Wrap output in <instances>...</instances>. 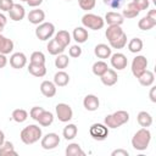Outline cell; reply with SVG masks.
Returning a JSON list of instances; mask_svg holds the SVG:
<instances>
[{"mask_svg":"<svg viewBox=\"0 0 156 156\" xmlns=\"http://www.w3.org/2000/svg\"><path fill=\"white\" fill-rule=\"evenodd\" d=\"M20 138L26 145H32L41 139V128L37 124H29L21 130Z\"/></svg>","mask_w":156,"mask_h":156,"instance_id":"1","label":"cell"},{"mask_svg":"<svg viewBox=\"0 0 156 156\" xmlns=\"http://www.w3.org/2000/svg\"><path fill=\"white\" fill-rule=\"evenodd\" d=\"M151 140V133L147 128H141L139 129L132 138V146L135 150L144 151L147 149L149 144Z\"/></svg>","mask_w":156,"mask_h":156,"instance_id":"2","label":"cell"},{"mask_svg":"<svg viewBox=\"0 0 156 156\" xmlns=\"http://www.w3.org/2000/svg\"><path fill=\"white\" fill-rule=\"evenodd\" d=\"M128 121H129V113L127 111H123V110H119V111H116L111 115H107L104 119L105 126L107 128H113V129L123 126Z\"/></svg>","mask_w":156,"mask_h":156,"instance_id":"3","label":"cell"},{"mask_svg":"<svg viewBox=\"0 0 156 156\" xmlns=\"http://www.w3.org/2000/svg\"><path fill=\"white\" fill-rule=\"evenodd\" d=\"M82 24L85 27V28H89V29H93V30H99L104 27L105 24V21L102 17L98 16V15H94V13H85L83 17H82Z\"/></svg>","mask_w":156,"mask_h":156,"instance_id":"4","label":"cell"},{"mask_svg":"<svg viewBox=\"0 0 156 156\" xmlns=\"http://www.w3.org/2000/svg\"><path fill=\"white\" fill-rule=\"evenodd\" d=\"M55 33V26L51 22H43L35 28V35L39 40H49Z\"/></svg>","mask_w":156,"mask_h":156,"instance_id":"5","label":"cell"},{"mask_svg":"<svg viewBox=\"0 0 156 156\" xmlns=\"http://www.w3.org/2000/svg\"><path fill=\"white\" fill-rule=\"evenodd\" d=\"M89 133H90V136L94 139V140H105L108 135V128L105 126V124H101V123H94L91 124V127L89 128Z\"/></svg>","mask_w":156,"mask_h":156,"instance_id":"6","label":"cell"},{"mask_svg":"<svg viewBox=\"0 0 156 156\" xmlns=\"http://www.w3.org/2000/svg\"><path fill=\"white\" fill-rule=\"evenodd\" d=\"M146 68H147V60H146L145 56L139 55V56H136V57L133 58V61H132V68L130 69H132V73H133V76L135 78H138Z\"/></svg>","mask_w":156,"mask_h":156,"instance_id":"7","label":"cell"},{"mask_svg":"<svg viewBox=\"0 0 156 156\" xmlns=\"http://www.w3.org/2000/svg\"><path fill=\"white\" fill-rule=\"evenodd\" d=\"M56 116L58 118L60 122H68L72 119L73 117V111L69 105L65 104V102H61V104H57L56 105Z\"/></svg>","mask_w":156,"mask_h":156,"instance_id":"8","label":"cell"},{"mask_svg":"<svg viewBox=\"0 0 156 156\" xmlns=\"http://www.w3.org/2000/svg\"><path fill=\"white\" fill-rule=\"evenodd\" d=\"M41 147L44 150H52L60 144V136L56 133H48L44 136H41Z\"/></svg>","mask_w":156,"mask_h":156,"instance_id":"9","label":"cell"},{"mask_svg":"<svg viewBox=\"0 0 156 156\" xmlns=\"http://www.w3.org/2000/svg\"><path fill=\"white\" fill-rule=\"evenodd\" d=\"M110 57H111V65H112V67L116 68L117 71L124 69L127 67V65H128V60H127L126 55L122 54V52H116V54L111 55Z\"/></svg>","mask_w":156,"mask_h":156,"instance_id":"10","label":"cell"},{"mask_svg":"<svg viewBox=\"0 0 156 156\" xmlns=\"http://www.w3.org/2000/svg\"><path fill=\"white\" fill-rule=\"evenodd\" d=\"M10 65L12 68L21 69L27 65V56L23 52H15L10 57Z\"/></svg>","mask_w":156,"mask_h":156,"instance_id":"11","label":"cell"},{"mask_svg":"<svg viewBox=\"0 0 156 156\" xmlns=\"http://www.w3.org/2000/svg\"><path fill=\"white\" fill-rule=\"evenodd\" d=\"M7 12H9L10 18H11L12 21H15V22H18V21L23 20L24 16H26V10H24V7H23L22 5H20V4H13L12 7H11Z\"/></svg>","mask_w":156,"mask_h":156,"instance_id":"12","label":"cell"},{"mask_svg":"<svg viewBox=\"0 0 156 156\" xmlns=\"http://www.w3.org/2000/svg\"><path fill=\"white\" fill-rule=\"evenodd\" d=\"M104 21L108 26H121L124 22V17L122 16V13H118L115 11H108V12H106Z\"/></svg>","mask_w":156,"mask_h":156,"instance_id":"13","label":"cell"},{"mask_svg":"<svg viewBox=\"0 0 156 156\" xmlns=\"http://www.w3.org/2000/svg\"><path fill=\"white\" fill-rule=\"evenodd\" d=\"M83 106L88 111H91V112L93 111H96L99 108V106H100L99 98L96 95H94V94H88L84 98V100H83Z\"/></svg>","mask_w":156,"mask_h":156,"instance_id":"14","label":"cell"},{"mask_svg":"<svg viewBox=\"0 0 156 156\" xmlns=\"http://www.w3.org/2000/svg\"><path fill=\"white\" fill-rule=\"evenodd\" d=\"M100 79L104 85H107V87H111V85H115L118 80V76L116 73L115 69H111V68H107V71L100 76Z\"/></svg>","mask_w":156,"mask_h":156,"instance_id":"15","label":"cell"},{"mask_svg":"<svg viewBox=\"0 0 156 156\" xmlns=\"http://www.w3.org/2000/svg\"><path fill=\"white\" fill-rule=\"evenodd\" d=\"M27 17H28V21L32 24H40L45 20V12L40 9H34L32 11H29Z\"/></svg>","mask_w":156,"mask_h":156,"instance_id":"16","label":"cell"},{"mask_svg":"<svg viewBox=\"0 0 156 156\" xmlns=\"http://www.w3.org/2000/svg\"><path fill=\"white\" fill-rule=\"evenodd\" d=\"M40 91L44 96L46 98H52L55 96L56 94V85L54 82H50V80H44L41 82L40 84Z\"/></svg>","mask_w":156,"mask_h":156,"instance_id":"17","label":"cell"},{"mask_svg":"<svg viewBox=\"0 0 156 156\" xmlns=\"http://www.w3.org/2000/svg\"><path fill=\"white\" fill-rule=\"evenodd\" d=\"M123 33L124 32L121 28V26H108L107 29H106V32H105V35H106V38H107V40L110 43V41L117 39V38H119Z\"/></svg>","mask_w":156,"mask_h":156,"instance_id":"18","label":"cell"},{"mask_svg":"<svg viewBox=\"0 0 156 156\" xmlns=\"http://www.w3.org/2000/svg\"><path fill=\"white\" fill-rule=\"evenodd\" d=\"M138 80H139V83H140L143 87H150V85H152L154 82H155V74H154V72H151V71H149V69H145V71L138 77Z\"/></svg>","mask_w":156,"mask_h":156,"instance_id":"19","label":"cell"},{"mask_svg":"<svg viewBox=\"0 0 156 156\" xmlns=\"http://www.w3.org/2000/svg\"><path fill=\"white\" fill-rule=\"evenodd\" d=\"M13 50V41L0 33V54L7 55Z\"/></svg>","mask_w":156,"mask_h":156,"instance_id":"20","label":"cell"},{"mask_svg":"<svg viewBox=\"0 0 156 156\" xmlns=\"http://www.w3.org/2000/svg\"><path fill=\"white\" fill-rule=\"evenodd\" d=\"M73 39L78 43V44H82V43H85L89 38V34H88V30L84 28V27H77L73 29Z\"/></svg>","mask_w":156,"mask_h":156,"instance_id":"21","label":"cell"},{"mask_svg":"<svg viewBox=\"0 0 156 156\" xmlns=\"http://www.w3.org/2000/svg\"><path fill=\"white\" fill-rule=\"evenodd\" d=\"M94 54L99 58H101V60L108 58L111 56V48L108 45H106V44H102V43L101 44H98L95 46V49H94Z\"/></svg>","mask_w":156,"mask_h":156,"instance_id":"22","label":"cell"},{"mask_svg":"<svg viewBox=\"0 0 156 156\" xmlns=\"http://www.w3.org/2000/svg\"><path fill=\"white\" fill-rule=\"evenodd\" d=\"M28 72L34 77H44L46 74V67H45V65H37V63L29 62Z\"/></svg>","mask_w":156,"mask_h":156,"instance_id":"23","label":"cell"},{"mask_svg":"<svg viewBox=\"0 0 156 156\" xmlns=\"http://www.w3.org/2000/svg\"><path fill=\"white\" fill-rule=\"evenodd\" d=\"M54 83L56 87H66L69 83V76L65 71H58L54 76Z\"/></svg>","mask_w":156,"mask_h":156,"instance_id":"24","label":"cell"},{"mask_svg":"<svg viewBox=\"0 0 156 156\" xmlns=\"http://www.w3.org/2000/svg\"><path fill=\"white\" fill-rule=\"evenodd\" d=\"M55 39H56V41H57L58 44H61V45L66 49V48L69 45V43H71V34H69L67 30L62 29V30H58V32L56 33Z\"/></svg>","mask_w":156,"mask_h":156,"instance_id":"25","label":"cell"},{"mask_svg":"<svg viewBox=\"0 0 156 156\" xmlns=\"http://www.w3.org/2000/svg\"><path fill=\"white\" fill-rule=\"evenodd\" d=\"M37 122H38L40 126H43V127H49V126L54 122V115H52L50 111L44 110V111L39 115V117L37 118Z\"/></svg>","mask_w":156,"mask_h":156,"instance_id":"26","label":"cell"},{"mask_svg":"<svg viewBox=\"0 0 156 156\" xmlns=\"http://www.w3.org/2000/svg\"><path fill=\"white\" fill-rule=\"evenodd\" d=\"M136 121L143 128H147V127H150L152 124V117L146 111H140L138 113V116H136Z\"/></svg>","mask_w":156,"mask_h":156,"instance_id":"27","label":"cell"},{"mask_svg":"<svg viewBox=\"0 0 156 156\" xmlns=\"http://www.w3.org/2000/svg\"><path fill=\"white\" fill-rule=\"evenodd\" d=\"M46 49H48L49 54L55 55V56H57V55L62 54V52H63V50H65V48H63L61 44H58V43L56 41V39H55V38H54V39H51V40H49Z\"/></svg>","mask_w":156,"mask_h":156,"instance_id":"28","label":"cell"},{"mask_svg":"<svg viewBox=\"0 0 156 156\" xmlns=\"http://www.w3.org/2000/svg\"><path fill=\"white\" fill-rule=\"evenodd\" d=\"M156 26V20H152L151 17H149V16H144L141 20H139V22H138V27H139V29H141V30H150V29H152L154 27Z\"/></svg>","mask_w":156,"mask_h":156,"instance_id":"29","label":"cell"},{"mask_svg":"<svg viewBox=\"0 0 156 156\" xmlns=\"http://www.w3.org/2000/svg\"><path fill=\"white\" fill-rule=\"evenodd\" d=\"M139 12H140V10L135 6V4L134 2H129L127 5V7L122 11V16L126 17V18H134V17H136L139 15Z\"/></svg>","mask_w":156,"mask_h":156,"instance_id":"30","label":"cell"},{"mask_svg":"<svg viewBox=\"0 0 156 156\" xmlns=\"http://www.w3.org/2000/svg\"><path fill=\"white\" fill-rule=\"evenodd\" d=\"M77 133H78V128H77V126L73 124V123L67 124V126L63 128V130H62L63 138H65L66 140H72V139H74L76 135H77Z\"/></svg>","mask_w":156,"mask_h":156,"instance_id":"31","label":"cell"},{"mask_svg":"<svg viewBox=\"0 0 156 156\" xmlns=\"http://www.w3.org/2000/svg\"><path fill=\"white\" fill-rule=\"evenodd\" d=\"M85 152L82 150L80 145L77 143H72L66 147V156H84Z\"/></svg>","mask_w":156,"mask_h":156,"instance_id":"32","label":"cell"},{"mask_svg":"<svg viewBox=\"0 0 156 156\" xmlns=\"http://www.w3.org/2000/svg\"><path fill=\"white\" fill-rule=\"evenodd\" d=\"M7 155H17L13 144L11 141H4L0 145V156H7Z\"/></svg>","mask_w":156,"mask_h":156,"instance_id":"33","label":"cell"},{"mask_svg":"<svg viewBox=\"0 0 156 156\" xmlns=\"http://www.w3.org/2000/svg\"><path fill=\"white\" fill-rule=\"evenodd\" d=\"M128 50L133 54L140 52L143 50V40L139 38H133L130 39V41L128 43Z\"/></svg>","mask_w":156,"mask_h":156,"instance_id":"34","label":"cell"},{"mask_svg":"<svg viewBox=\"0 0 156 156\" xmlns=\"http://www.w3.org/2000/svg\"><path fill=\"white\" fill-rule=\"evenodd\" d=\"M107 68H108V66H107V63L105 62V61H96L94 65H93V67H91V69H93V73L95 74V76H102L106 71H107Z\"/></svg>","mask_w":156,"mask_h":156,"instance_id":"35","label":"cell"},{"mask_svg":"<svg viewBox=\"0 0 156 156\" xmlns=\"http://www.w3.org/2000/svg\"><path fill=\"white\" fill-rule=\"evenodd\" d=\"M28 118V112L23 108H16L12 111V119L17 123H23Z\"/></svg>","mask_w":156,"mask_h":156,"instance_id":"36","label":"cell"},{"mask_svg":"<svg viewBox=\"0 0 156 156\" xmlns=\"http://www.w3.org/2000/svg\"><path fill=\"white\" fill-rule=\"evenodd\" d=\"M126 45H127V34L126 33H123L119 38L110 41V46L113 49H123Z\"/></svg>","mask_w":156,"mask_h":156,"instance_id":"37","label":"cell"},{"mask_svg":"<svg viewBox=\"0 0 156 156\" xmlns=\"http://www.w3.org/2000/svg\"><path fill=\"white\" fill-rule=\"evenodd\" d=\"M68 63H69V58H68L67 55L60 54V55H57V57L55 58V66H56L57 68H60V69L66 68V67L68 66Z\"/></svg>","mask_w":156,"mask_h":156,"instance_id":"38","label":"cell"},{"mask_svg":"<svg viewBox=\"0 0 156 156\" xmlns=\"http://www.w3.org/2000/svg\"><path fill=\"white\" fill-rule=\"evenodd\" d=\"M30 63L45 65V55L41 51H34L30 55Z\"/></svg>","mask_w":156,"mask_h":156,"instance_id":"39","label":"cell"},{"mask_svg":"<svg viewBox=\"0 0 156 156\" xmlns=\"http://www.w3.org/2000/svg\"><path fill=\"white\" fill-rule=\"evenodd\" d=\"M78 4H79L82 10L89 11V10H93L95 7L96 0H78Z\"/></svg>","mask_w":156,"mask_h":156,"instance_id":"40","label":"cell"},{"mask_svg":"<svg viewBox=\"0 0 156 156\" xmlns=\"http://www.w3.org/2000/svg\"><path fill=\"white\" fill-rule=\"evenodd\" d=\"M68 54L71 57H79L82 55V49L79 45H72L68 50Z\"/></svg>","mask_w":156,"mask_h":156,"instance_id":"41","label":"cell"},{"mask_svg":"<svg viewBox=\"0 0 156 156\" xmlns=\"http://www.w3.org/2000/svg\"><path fill=\"white\" fill-rule=\"evenodd\" d=\"M43 111H44L43 107H40V106H34V107L30 108V111H29V116H30V118H33L34 121H37V118L39 117V115H40Z\"/></svg>","mask_w":156,"mask_h":156,"instance_id":"42","label":"cell"},{"mask_svg":"<svg viewBox=\"0 0 156 156\" xmlns=\"http://www.w3.org/2000/svg\"><path fill=\"white\" fill-rule=\"evenodd\" d=\"M132 2H134V4H135V6H136L140 11L146 10V9L149 7V5H150L149 0H133Z\"/></svg>","mask_w":156,"mask_h":156,"instance_id":"43","label":"cell"},{"mask_svg":"<svg viewBox=\"0 0 156 156\" xmlns=\"http://www.w3.org/2000/svg\"><path fill=\"white\" fill-rule=\"evenodd\" d=\"M102 1L105 5H107L111 9H118V7H121V5L123 2V0H102Z\"/></svg>","mask_w":156,"mask_h":156,"instance_id":"44","label":"cell"},{"mask_svg":"<svg viewBox=\"0 0 156 156\" xmlns=\"http://www.w3.org/2000/svg\"><path fill=\"white\" fill-rule=\"evenodd\" d=\"M13 4H15L13 0H0V10L1 11H9Z\"/></svg>","mask_w":156,"mask_h":156,"instance_id":"45","label":"cell"},{"mask_svg":"<svg viewBox=\"0 0 156 156\" xmlns=\"http://www.w3.org/2000/svg\"><path fill=\"white\" fill-rule=\"evenodd\" d=\"M111 156H129V152L123 149H116L111 152Z\"/></svg>","mask_w":156,"mask_h":156,"instance_id":"46","label":"cell"},{"mask_svg":"<svg viewBox=\"0 0 156 156\" xmlns=\"http://www.w3.org/2000/svg\"><path fill=\"white\" fill-rule=\"evenodd\" d=\"M6 23H7V20H6V16L4 15V13H1L0 12V33L4 30V28H5V26H6Z\"/></svg>","mask_w":156,"mask_h":156,"instance_id":"47","label":"cell"},{"mask_svg":"<svg viewBox=\"0 0 156 156\" xmlns=\"http://www.w3.org/2000/svg\"><path fill=\"white\" fill-rule=\"evenodd\" d=\"M30 7H37V6H39L41 2H43V0H27L26 1Z\"/></svg>","mask_w":156,"mask_h":156,"instance_id":"48","label":"cell"},{"mask_svg":"<svg viewBox=\"0 0 156 156\" xmlns=\"http://www.w3.org/2000/svg\"><path fill=\"white\" fill-rule=\"evenodd\" d=\"M7 65V57L4 54H0V68H4Z\"/></svg>","mask_w":156,"mask_h":156,"instance_id":"49","label":"cell"},{"mask_svg":"<svg viewBox=\"0 0 156 156\" xmlns=\"http://www.w3.org/2000/svg\"><path fill=\"white\" fill-rule=\"evenodd\" d=\"M155 93H156V87H152V88L150 89V93H149L150 100H151L152 102H156V95H155Z\"/></svg>","mask_w":156,"mask_h":156,"instance_id":"50","label":"cell"},{"mask_svg":"<svg viewBox=\"0 0 156 156\" xmlns=\"http://www.w3.org/2000/svg\"><path fill=\"white\" fill-rule=\"evenodd\" d=\"M146 16L151 17L152 20H156V10H150V11L147 12V15H146Z\"/></svg>","mask_w":156,"mask_h":156,"instance_id":"51","label":"cell"},{"mask_svg":"<svg viewBox=\"0 0 156 156\" xmlns=\"http://www.w3.org/2000/svg\"><path fill=\"white\" fill-rule=\"evenodd\" d=\"M4 141H5V134H4V132L0 129V145H1Z\"/></svg>","mask_w":156,"mask_h":156,"instance_id":"52","label":"cell"},{"mask_svg":"<svg viewBox=\"0 0 156 156\" xmlns=\"http://www.w3.org/2000/svg\"><path fill=\"white\" fill-rule=\"evenodd\" d=\"M152 1H154V4H156V0H152Z\"/></svg>","mask_w":156,"mask_h":156,"instance_id":"53","label":"cell"},{"mask_svg":"<svg viewBox=\"0 0 156 156\" xmlns=\"http://www.w3.org/2000/svg\"><path fill=\"white\" fill-rule=\"evenodd\" d=\"M21 1H27V0H21Z\"/></svg>","mask_w":156,"mask_h":156,"instance_id":"54","label":"cell"},{"mask_svg":"<svg viewBox=\"0 0 156 156\" xmlns=\"http://www.w3.org/2000/svg\"><path fill=\"white\" fill-rule=\"evenodd\" d=\"M66 1H71V0H66Z\"/></svg>","mask_w":156,"mask_h":156,"instance_id":"55","label":"cell"}]
</instances>
